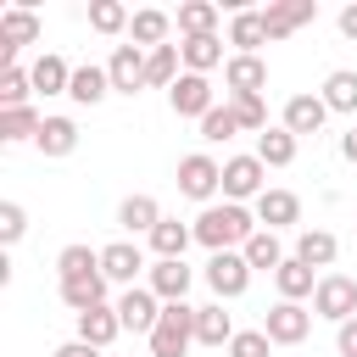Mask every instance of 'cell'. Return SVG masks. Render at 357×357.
I'll return each instance as SVG.
<instances>
[{
    "mask_svg": "<svg viewBox=\"0 0 357 357\" xmlns=\"http://www.w3.org/2000/svg\"><path fill=\"white\" fill-rule=\"evenodd\" d=\"M335 346H340V357H357V318H346V324H340Z\"/></svg>",
    "mask_w": 357,
    "mask_h": 357,
    "instance_id": "44",
    "label": "cell"
},
{
    "mask_svg": "<svg viewBox=\"0 0 357 357\" xmlns=\"http://www.w3.org/2000/svg\"><path fill=\"white\" fill-rule=\"evenodd\" d=\"M167 106L178 112V117H206L218 100H212V84H206V73H178V84L167 89Z\"/></svg>",
    "mask_w": 357,
    "mask_h": 357,
    "instance_id": "10",
    "label": "cell"
},
{
    "mask_svg": "<svg viewBox=\"0 0 357 357\" xmlns=\"http://www.w3.org/2000/svg\"><path fill=\"white\" fill-rule=\"evenodd\" d=\"M206 284L218 290V301H229V296H240V290L251 284V262H245L240 251H212V262H206Z\"/></svg>",
    "mask_w": 357,
    "mask_h": 357,
    "instance_id": "9",
    "label": "cell"
},
{
    "mask_svg": "<svg viewBox=\"0 0 357 357\" xmlns=\"http://www.w3.org/2000/svg\"><path fill=\"white\" fill-rule=\"evenodd\" d=\"M117 223H123L128 234H151V229L162 223V206H156V195H128V201L117 206Z\"/></svg>",
    "mask_w": 357,
    "mask_h": 357,
    "instance_id": "29",
    "label": "cell"
},
{
    "mask_svg": "<svg viewBox=\"0 0 357 357\" xmlns=\"http://www.w3.org/2000/svg\"><path fill=\"white\" fill-rule=\"evenodd\" d=\"M151 251H156V262H184V245L195 240V223H178V218H162L151 234Z\"/></svg>",
    "mask_w": 357,
    "mask_h": 357,
    "instance_id": "16",
    "label": "cell"
},
{
    "mask_svg": "<svg viewBox=\"0 0 357 357\" xmlns=\"http://www.w3.org/2000/svg\"><path fill=\"white\" fill-rule=\"evenodd\" d=\"M229 45H234V56H257V45H268L262 11H234V22H229Z\"/></svg>",
    "mask_w": 357,
    "mask_h": 357,
    "instance_id": "26",
    "label": "cell"
},
{
    "mask_svg": "<svg viewBox=\"0 0 357 357\" xmlns=\"http://www.w3.org/2000/svg\"><path fill=\"white\" fill-rule=\"evenodd\" d=\"M223 89H229V95H262V89H268L262 56H229V61H223Z\"/></svg>",
    "mask_w": 357,
    "mask_h": 357,
    "instance_id": "14",
    "label": "cell"
},
{
    "mask_svg": "<svg viewBox=\"0 0 357 357\" xmlns=\"http://www.w3.org/2000/svg\"><path fill=\"white\" fill-rule=\"evenodd\" d=\"M262 190H268V167H262L257 151L223 162V201H257Z\"/></svg>",
    "mask_w": 357,
    "mask_h": 357,
    "instance_id": "5",
    "label": "cell"
},
{
    "mask_svg": "<svg viewBox=\"0 0 357 357\" xmlns=\"http://www.w3.org/2000/svg\"><path fill=\"white\" fill-rule=\"evenodd\" d=\"M45 156H73L78 151V123L73 117H45V128H39V139H33Z\"/></svg>",
    "mask_w": 357,
    "mask_h": 357,
    "instance_id": "27",
    "label": "cell"
},
{
    "mask_svg": "<svg viewBox=\"0 0 357 357\" xmlns=\"http://www.w3.org/2000/svg\"><path fill=\"white\" fill-rule=\"evenodd\" d=\"M173 22H178V33H184V39H206V33L218 28V6H212V0H184Z\"/></svg>",
    "mask_w": 357,
    "mask_h": 357,
    "instance_id": "32",
    "label": "cell"
},
{
    "mask_svg": "<svg viewBox=\"0 0 357 357\" xmlns=\"http://www.w3.org/2000/svg\"><path fill=\"white\" fill-rule=\"evenodd\" d=\"M318 17V6L312 0H268V11H262V28H268V39H290L296 28H307Z\"/></svg>",
    "mask_w": 357,
    "mask_h": 357,
    "instance_id": "12",
    "label": "cell"
},
{
    "mask_svg": "<svg viewBox=\"0 0 357 357\" xmlns=\"http://www.w3.org/2000/svg\"><path fill=\"white\" fill-rule=\"evenodd\" d=\"M268 346H273V340H268L262 329H240V335L229 340V357H268Z\"/></svg>",
    "mask_w": 357,
    "mask_h": 357,
    "instance_id": "43",
    "label": "cell"
},
{
    "mask_svg": "<svg viewBox=\"0 0 357 357\" xmlns=\"http://www.w3.org/2000/svg\"><path fill=\"white\" fill-rule=\"evenodd\" d=\"M262 335H268L273 346H301V340L312 335V312H307L301 301H279V307L262 318Z\"/></svg>",
    "mask_w": 357,
    "mask_h": 357,
    "instance_id": "6",
    "label": "cell"
},
{
    "mask_svg": "<svg viewBox=\"0 0 357 357\" xmlns=\"http://www.w3.org/2000/svg\"><path fill=\"white\" fill-rule=\"evenodd\" d=\"M190 279H195V273H190L184 262H156L145 284H151V290H156V301L167 307V301H184V290H190Z\"/></svg>",
    "mask_w": 357,
    "mask_h": 357,
    "instance_id": "24",
    "label": "cell"
},
{
    "mask_svg": "<svg viewBox=\"0 0 357 357\" xmlns=\"http://www.w3.org/2000/svg\"><path fill=\"white\" fill-rule=\"evenodd\" d=\"M139 268H145V251H139L134 240H112V245H100V273H106V284H128V290H134Z\"/></svg>",
    "mask_w": 357,
    "mask_h": 357,
    "instance_id": "11",
    "label": "cell"
},
{
    "mask_svg": "<svg viewBox=\"0 0 357 357\" xmlns=\"http://www.w3.org/2000/svg\"><path fill=\"white\" fill-rule=\"evenodd\" d=\"M312 318H329V324L357 318V279H346V273H318V290H312Z\"/></svg>",
    "mask_w": 357,
    "mask_h": 357,
    "instance_id": "3",
    "label": "cell"
},
{
    "mask_svg": "<svg viewBox=\"0 0 357 357\" xmlns=\"http://www.w3.org/2000/svg\"><path fill=\"white\" fill-rule=\"evenodd\" d=\"M178 56H184V67H190V73H212V67L223 61V45H218V33H206V39H184V45H178Z\"/></svg>",
    "mask_w": 357,
    "mask_h": 357,
    "instance_id": "36",
    "label": "cell"
},
{
    "mask_svg": "<svg viewBox=\"0 0 357 357\" xmlns=\"http://www.w3.org/2000/svg\"><path fill=\"white\" fill-rule=\"evenodd\" d=\"M240 329H234V318L223 312V301H212V307H195V340L201 346H229Z\"/></svg>",
    "mask_w": 357,
    "mask_h": 357,
    "instance_id": "20",
    "label": "cell"
},
{
    "mask_svg": "<svg viewBox=\"0 0 357 357\" xmlns=\"http://www.w3.org/2000/svg\"><path fill=\"white\" fill-rule=\"evenodd\" d=\"M61 301L73 312H89L106 301V273H78V279H61Z\"/></svg>",
    "mask_w": 357,
    "mask_h": 357,
    "instance_id": "25",
    "label": "cell"
},
{
    "mask_svg": "<svg viewBox=\"0 0 357 357\" xmlns=\"http://www.w3.org/2000/svg\"><path fill=\"white\" fill-rule=\"evenodd\" d=\"M178 45H156V50H145V89H173L178 84Z\"/></svg>",
    "mask_w": 357,
    "mask_h": 357,
    "instance_id": "21",
    "label": "cell"
},
{
    "mask_svg": "<svg viewBox=\"0 0 357 357\" xmlns=\"http://www.w3.org/2000/svg\"><path fill=\"white\" fill-rule=\"evenodd\" d=\"M134 17H128V6H117V0H95L89 6V28L95 33H123Z\"/></svg>",
    "mask_w": 357,
    "mask_h": 357,
    "instance_id": "39",
    "label": "cell"
},
{
    "mask_svg": "<svg viewBox=\"0 0 357 357\" xmlns=\"http://www.w3.org/2000/svg\"><path fill=\"white\" fill-rule=\"evenodd\" d=\"M296 218H301L296 190H262V195H257V223H262V229H273V234H279V229H290Z\"/></svg>",
    "mask_w": 357,
    "mask_h": 357,
    "instance_id": "15",
    "label": "cell"
},
{
    "mask_svg": "<svg viewBox=\"0 0 357 357\" xmlns=\"http://www.w3.org/2000/svg\"><path fill=\"white\" fill-rule=\"evenodd\" d=\"M257 156H262V167H290L296 162V134L279 123V128H262L257 134Z\"/></svg>",
    "mask_w": 357,
    "mask_h": 357,
    "instance_id": "28",
    "label": "cell"
},
{
    "mask_svg": "<svg viewBox=\"0 0 357 357\" xmlns=\"http://www.w3.org/2000/svg\"><path fill=\"white\" fill-rule=\"evenodd\" d=\"M28 95H33V78H28L22 67H0V112L28 106Z\"/></svg>",
    "mask_w": 357,
    "mask_h": 357,
    "instance_id": "38",
    "label": "cell"
},
{
    "mask_svg": "<svg viewBox=\"0 0 357 357\" xmlns=\"http://www.w3.org/2000/svg\"><path fill=\"white\" fill-rule=\"evenodd\" d=\"M28 78H33V89H39V95H67V84H73V67H67L56 50H45V56L28 67Z\"/></svg>",
    "mask_w": 357,
    "mask_h": 357,
    "instance_id": "22",
    "label": "cell"
},
{
    "mask_svg": "<svg viewBox=\"0 0 357 357\" xmlns=\"http://www.w3.org/2000/svg\"><path fill=\"white\" fill-rule=\"evenodd\" d=\"M117 318H123V329H134V335H151V329L162 324V301H156V290H151V284H134V290H123V296H117Z\"/></svg>",
    "mask_w": 357,
    "mask_h": 357,
    "instance_id": "8",
    "label": "cell"
},
{
    "mask_svg": "<svg viewBox=\"0 0 357 357\" xmlns=\"http://www.w3.org/2000/svg\"><path fill=\"white\" fill-rule=\"evenodd\" d=\"M56 357H100V346H89V340H67V346H56Z\"/></svg>",
    "mask_w": 357,
    "mask_h": 357,
    "instance_id": "45",
    "label": "cell"
},
{
    "mask_svg": "<svg viewBox=\"0 0 357 357\" xmlns=\"http://www.w3.org/2000/svg\"><path fill=\"white\" fill-rule=\"evenodd\" d=\"M229 112H234L240 128H251V134L268 128V100H262V95H229Z\"/></svg>",
    "mask_w": 357,
    "mask_h": 357,
    "instance_id": "40",
    "label": "cell"
},
{
    "mask_svg": "<svg viewBox=\"0 0 357 357\" xmlns=\"http://www.w3.org/2000/svg\"><path fill=\"white\" fill-rule=\"evenodd\" d=\"M106 78H112L117 95H139L145 89V50L139 45H117L112 61H106Z\"/></svg>",
    "mask_w": 357,
    "mask_h": 357,
    "instance_id": "13",
    "label": "cell"
},
{
    "mask_svg": "<svg viewBox=\"0 0 357 357\" xmlns=\"http://www.w3.org/2000/svg\"><path fill=\"white\" fill-rule=\"evenodd\" d=\"M195 340V307L190 301H167L162 324L151 329V357H184Z\"/></svg>",
    "mask_w": 357,
    "mask_h": 357,
    "instance_id": "2",
    "label": "cell"
},
{
    "mask_svg": "<svg viewBox=\"0 0 357 357\" xmlns=\"http://www.w3.org/2000/svg\"><path fill=\"white\" fill-rule=\"evenodd\" d=\"M178 190H184L190 201H212V195L223 190V162H212L206 151L178 156Z\"/></svg>",
    "mask_w": 357,
    "mask_h": 357,
    "instance_id": "4",
    "label": "cell"
},
{
    "mask_svg": "<svg viewBox=\"0 0 357 357\" xmlns=\"http://www.w3.org/2000/svg\"><path fill=\"white\" fill-rule=\"evenodd\" d=\"M251 268H262V273H279L284 268V245H279V234L273 229H257L251 240H245V251H240Z\"/></svg>",
    "mask_w": 357,
    "mask_h": 357,
    "instance_id": "30",
    "label": "cell"
},
{
    "mask_svg": "<svg viewBox=\"0 0 357 357\" xmlns=\"http://www.w3.org/2000/svg\"><path fill=\"white\" fill-rule=\"evenodd\" d=\"M324 117H329L324 95H290V100H284V128H290L296 139H301V134H318Z\"/></svg>",
    "mask_w": 357,
    "mask_h": 357,
    "instance_id": "17",
    "label": "cell"
},
{
    "mask_svg": "<svg viewBox=\"0 0 357 357\" xmlns=\"http://www.w3.org/2000/svg\"><path fill=\"white\" fill-rule=\"evenodd\" d=\"M335 251H340V240H335L329 229H307V234L296 240V257H301L307 268H329V262H335Z\"/></svg>",
    "mask_w": 357,
    "mask_h": 357,
    "instance_id": "34",
    "label": "cell"
},
{
    "mask_svg": "<svg viewBox=\"0 0 357 357\" xmlns=\"http://www.w3.org/2000/svg\"><path fill=\"white\" fill-rule=\"evenodd\" d=\"M22 229H28V212H22L17 201H0V240H6V245H17V240H22Z\"/></svg>",
    "mask_w": 357,
    "mask_h": 357,
    "instance_id": "42",
    "label": "cell"
},
{
    "mask_svg": "<svg viewBox=\"0 0 357 357\" xmlns=\"http://www.w3.org/2000/svg\"><path fill=\"white\" fill-rule=\"evenodd\" d=\"M67 95L78 100V106H100L106 95H112V78H106V67H73V84H67Z\"/></svg>",
    "mask_w": 357,
    "mask_h": 357,
    "instance_id": "23",
    "label": "cell"
},
{
    "mask_svg": "<svg viewBox=\"0 0 357 357\" xmlns=\"http://www.w3.org/2000/svg\"><path fill=\"white\" fill-rule=\"evenodd\" d=\"M167 28H173V17L156 11V6H145V11H134V22H128V45L156 50V45H167Z\"/></svg>",
    "mask_w": 357,
    "mask_h": 357,
    "instance_id": "19",
    "label": "cell"
},
{
    "mask_svg": "<svg viewBox=\"0 0 357 357\" xmlns=\"http://www.w3.org/2000/svg\"><path fill=\"white\" fill-rule=\"evenodd\" d=\"M340 151H346V162H357V128H351V134L340 139Z\"/></svg>",
    "mask_w": 357,
    "mask_h": 357,
    "instance_id": "47",
    "label": "cell"
},
{
    "mask_svg": "<svg viewBox=\"0 0 357 357\" xmlns=\"http://www.w3.org/2000/svg\"><path fill=\"white\" fill-rule=\"evenodd\" d=\"M273 284H279V301H301V296L318 290V279H312V268L301 257H284V268L273 273Z\"/></svg>",
    "mask_w": 357,
    "mask_h": 357,
    "instance_id": "31",
    "label": "cell"
},
{
    "mask_svg": "<svg viewBox=\"0 0 357 357\" xmlns=\"http://www.w3.org/2000/svg\"><path fill=\"white\" fill-rule=\"evenodd\" d=\"M33 39H39V17H33L28 6H6V11H0V61L17 67V50L33 45Z\"/></svg>",
    "mask_w": 357,
    "mask_h": 357,
    "instance_id": "7",
    "label": "cell"
},
{
    "mask_svg": "<svg viewBox=\"0 0 357 357\" xmlns=\"http://www.w3.org/2000/svg\"><path fill=\"white\" fill-rule=\"evenodd\" d=\"M340 33H346V39H357V6H346V11H340Z\"/></svg>",
    "mask_w": 357,
    "mask_h": 357,
    "instance_id": "46",
    "label": "cell"
},
{
    "mask_svg": "<svg viewBox=\"0 0 357 357\" xmlns=\"http://www.w3.org/2000/svg\"><path fill=\"white\" fill-rule=\"evenodd\" d=\"M56 273H61V279H78V273H100V251H89L84 240H73V245H61V257H56Z\"/></svg>",
    "mask_w": 357,
    "mask_h": 357,
    "instance_id": "37",
    "label": "cell"
},
{
    "mask_svg": "<svg viewBox=\"0 0 357 357\" xmlns=\"http://www.w3.org/2000/svg\"><path fill=\"white\" fill-rule=\"evenodd\" d=\"M234 134H240V117H234L229 106H212V112L201 117V139H206V145H223V139H234Z\"/></svg>",
    "mask_w": 357,
    "mask_h": 357,
    "instance_id": "41",
    "label": "cell"
},
{
    "mask_svg": "<svg viewBox=\"0 0 357 357\" xmlns=\"http://www.w3.org/2000/svg\"><path fill=\"white\" fill-rule=\"evenodd\" d=\"M324 106H329V112H357V73L335 67V73L324 78Z\"/></svg>",
    "mask_w": 357,
    "mask_h": 357,
    "instance_id": "35",
    "label": "cell"
},
{
    "mask_svg": "<svg viewBox=\"0 0 357 357\" xmlns=\"http://www.w3.org/2000/svg\"><path fill=\"white\" fill-rule=\"evenodd\" d=\"M117 335H123L117 307H106V301H100V307H89V312H78V340H89V346H100V351H106Z\"/></svg>",
    "mask_w": 357,
    "mask_h": 357,
    "instance_id": "18",
    "label": "cell"
},
{
    "mask_svg": "<svg viewBox=\"0 0 357 357\" xmlns=\"http://www.w3.org/2000/svg\"><path fill=\"white\" fill-rule=\"evenodd\" d=\"M39 128H45V117H39L33 106H11V112H0V139H6V145H17V139H39Z\"/></svg>",
    "mask_w": 357,
    "mask_h": 357,
    "instance_id": "33",
    "label": "cell"
},
{
    "mask_svg": "<svg viewBox=\"0 0 357 357\" xmlns=\"http://www.w3.org/2000/svg\"><path fill=\"white\" fill-rule=\"evenodd\" d=\"M257 229H262V223H257V212H245L240 201L206 206V212L195 218V240H201L206 251H245V240H251Z\"/></svg>",
    "mask_w": 357,
    "mask_h": 357,
    "instance_id": "1",
    "label": "cell"
}]
</instances>
